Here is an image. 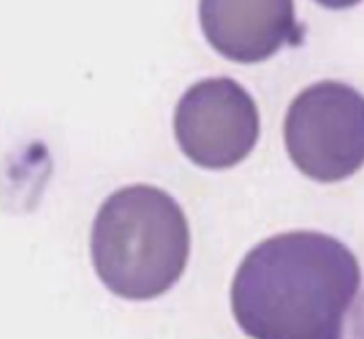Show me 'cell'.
<instances>
[{
  "instance_id": "obj_1",
  "label": "cell",
  "mask_w": 364,
  "mask_h": 339,
  "mask_svg": "<svg viewBox=\"0 0 364 339\" xmlns=\"http://www.w3.org/2000/svg\"><path fill=\"white\" fill-rule=\"evenodd\" d=\"M361 279L358 258L343 242L290 231L245 254L231 284V309L252 339H343Z\"/></svg>"
},
{
  "instance_id": "obj_2",
  "label": "cell",
  "mask_w": 364,
  "mask_h": 339,
  "mask_svg": "<svg viewBox=\"0 0 364 339\" xmlns=\"http://www.w3.org/2000/svg\"><path fill=\"white\" fill-rule=\"evenodd\" d=\"M188 254L187 217L162 188H119L96 213L91 231L92 265L107 290L117 297H160L183 276Z\"/></svg>"
},
{
  "instance_id": "obj_3",
  "label": "cell",
  "mask_w": 364,
  "mask_h": 339,
  "mask_svg": "<svg viewBox=\"0 0 364 339\" xmlns=\"http://www.w3.org/2000/svg\"><path fill=\"white\" fill-rule=\"evenodd\" d=\"M284 146L311 180L336 183L354 176L364 166V96L338 80L306 87L288 107Z\"/></svg>"
},
{
  "instance_id": "obj_4",
  "label": "cell",
  "mask_w": 364,
  "mask_h": 339,
  "mask_svg": "<svg viewBox=\"0 0 364 339\" xmlns=\"http://www.w3.org/2000/svg\"><path fill=\"white\" fill-rule=\"evenodd\" d=\"M174 135L192 163L212 171L230 169L247 158L258 142V107L233 78H205L178 102Z\"/></svg>"
},
{
  "instance_id": "obj_5",
  "label": "cell",
  "mask_w": 364,
  "mask_h": 339,
  "mask_svg": "<svg viewBox=\"0 0 364 339\" xmlns=\"http://www.w3.org/2000/svg\"><path fill=\"white\" fill-rule=\"evenodd\" d=\"M199 23L215 52L240 64L267 60L304 34L294 0H199Z\"/></svg>"
},
{
  "instance_id": "obj_6",
  "label": "cell",
  "mask_w": 364,
  "mask_h": 339,
  "mask_svg": "<svg viewBox=\"0 0 364 339\" xmlns=\"http://www.w3.org/2000/svg\"><path fill=\"white\" fill-rule=\"evenodd\" d=\"M352 339H364V294L355 304L352 315Z\"/></svg>"
},
{
  "instance_id": "obj_7",
  "label": "cell",
  "mask_w": 364,
  "mask_h": 339,
  "mask_svg": "<svg viewBox=\"0 0 364 339\" xmlns=\"http://www.w3.org/2000/svg\"><path fill=\"white\" fill-rule=\"evenodd\" d=\"M315 2L320 4V6L327 7V9L340 11V9H350V7L361 4L363 0H315Z\"/></svg>"
}]
</instances>
